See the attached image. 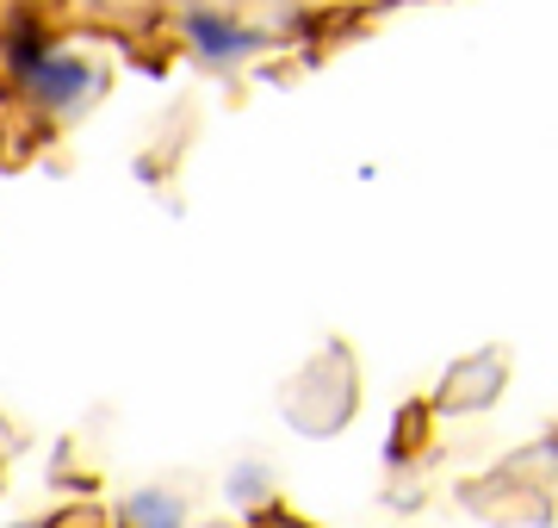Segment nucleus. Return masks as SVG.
<instances>
[{
  "mask_svg": "<svg viewBox=\"0 0 558 528\" xmlns=\"http://www.w3.org/2000/svg\"><path fill=\"white\" fill-rule=\"evenodd\" d=\"M186 38H193V50H199L205 62H236V57H248V50H260V32L223 20L211 7H193V13H186Z\"/></svg>",
  "mask_w": 558,
  "mask_h": 528,
  "instance_id": "nucleus-2",
  "label": "nucleus"
},
{
  "mask_svg": "<svg viewBox=\"0 0 558 528\" xmlns=\"http://www.w3.org/2000/svg\"><path fill=\"white\" fill-rule=\"evenodd\" d=\"M20 75H25V87H32L44 106H75L81 94H94V87H100V75H94L87 62H81V57H57V50L32 57Z\"/></svg>",
  "mask_w": 558,
  "mask_h": 528,
  "instance_id": "nucleus-1",
  "label": "nucleus"
},
{
  "mask_svg": "<svg viewBox=\"0 0 558 528\" xmlns=\"http://www.w3.org/2000/svg\"><path fill=\"white\" fill-rule=\"evenodd\" d=\"M255 528H311V523H299V516H267V523H255Z\"/></svg>",
  "mask_w": 558,
  "mask_h": 528,
  "instance_id": "nucleus-5",
  "label": "nucleus"
},
{
  "mask_svg": "<svg viewBox=\"0 0 558 528\" xmlns=\"http://www.w3.org/2000/svg\"><path fill=\"white\" fill-rule=\"evenodd\" d=\"M124 523L131 528H180V504L168 491H143V497L124 504Z\"/></svg>",
  "mask_w": 558,
  "mask_h": 528,
  "instance_id": "nucleus-4",
  "label": "nucleus"
},
{
  "mask_svg": "<svg viewBox=\"0 0 558 528\" xmlns=\"http://www.w3.org/2000/svg\"><path fill=\"white\" fill-rule=\"evenodd\" d=\"M502 386V355H484L478 361V373L472 367H459L453 380H447V405H490V392Z\"/></svg>",
  "mask_w": 558,
  "mask_h": 528,
  "instance_id": "nucleus-3",
  "label": "nucleus"
}]
</instances>
